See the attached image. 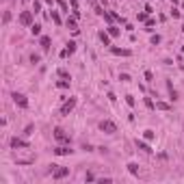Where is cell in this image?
I'll return each mask as SVG.
<instances>
[{
  "mask_svg": "<svg viewBox=\"0 0 184 184\" xmlns=\"http://www.w3.org/2000/svg\"><path fill=\"white\" fill-rule=\"evenodd\" d=\"M158 44H160V37L154 35V37H152V46H158Z\"/></svg>",
  "mask_w": 184,
  "mask_h": 184,
  "instance_id": "26",
  "label": "cell"
},
{
  "mask_svg": "<svg viewBox=\"0 0 184 184\" xmlns=\"http://www.w3.org/2000/svg\"><path fill=\"white\" fill-rule=\"evenodd\" d=\"M50 17H52V22H54L56 26H61V17H59V13H56V11H52V15H50Z\"/></svg>",
  "mask_w": 184,
  "mask_h": 184,
  "instance_id": "18",
  "label": "cell"
},
{
  "mask_svg": "<svg viewBox=\"0 0 184 184\" xmlns=\"http://www.w3.org/2000/svg\"><path fill=\"white\" fill-rule=\"evenodd\" d=\"M54 139L61 141V143H69V134H67L63 128H54Z\"/></svg>",
  "mask_w": 184,
  "mask_h": 184,
  "instance_id": "5",
  "label": "cell"
},
{
  "mask_svg": "<svg viewBox=\"0 0 184 184\" xmlns=\"http://www.w3.org/2000/svg\"><path fill=\"white\" fill-rule=\"evenodd\" d=\"M167 89H169V97H171V100H178V93H176V89L171 87V83H167Z\"/></svg>",
  "mask_w": 184,
  "mask_h": 184,
  "instance_id": "16",
  "label": "cell"
},
{
  "mask_svg": "<svg viewBox=\"0 0 184 184\" xmlns=\"http://www.w3.org/2000/svg\"><path fill=\"white\" fill-rule=\"evenodd\" d=\"M69 4H72L74 9H78V0H69Z\"/></svg>",
  "mask_w": 184,
  "mask_h": 184,
  "instance_id": "33",
  "label": "cell"
},
{
  "mask_svg": "<svg viewBox=\"0 0 184 184\" xmlns=\"http://www.w3.org/2000/svg\"><path fill=\"white\" fill-rule=\"evenodd\" d=\"M145 20H147V11L145 13H139V22H145Z\"/></svg>",
  "mask_w": 184,
  "mask_h": 184,
  "instance_id": "28",
  "label": "cell"
},
{
  "mask_svg": "<svg viewBox=\"0 0 184 184\" xmlns=\"http://www.w3.org/2000/svg\"><path fill=\"white\" fill-rule=\"evenodd\" d=\"M182 52H184V44H182Z\"/></svg>",
  "mask_w": 184,
  "mask_h": 184,
  "instance_id": "35",
  "label": "cell"
},
{
  "mask_svg": "<svg viewBox=\"0 0 184 184\" xmlns=\"http://www.w3.org/2000/svg\"><path fill=\"white\" fill-rule=\"evenodd\" d=\"M39 11H41V2L35 0V2H33V13H39Z\"/></svg>",
  "mask_w": 184,
  "mask_h": 184,
  "instance_id": "20",
  "label": "cell"
},
{
  "mask_svg": "<svg viewBox=\"0 0 184 184\" xmlns=\"http://www.w3.org/2000/svg\"><path fill=\"white\" fill-rule=\"evenodd\" d=\"M126 102H128V106H134V97L132 95H126Z\"/></svg>",
  "mask_w": 184,
  "mask_h": 184,
  "instance_id": "27",
  "label": "cell"
},
{
  "mask_svg": "<svg viewBox=\"0 0 184 184\" xmlns=\"http://www.w3.org/2000/svg\"><path fill=\"white\" fill-rule=\"evenodd\" d=\"M56 87H59V89H67V87H69V80H59Z\"/></svg>",
  "mask_w": 184,
  "mask_h": 184,
  "instance_id": "21",
  "label": "cell"
},
{
  "mask_svg": "<svg viewBox=\"0 0 184 184\" xmlns=\"http://www.w3.org/2000/svg\"><path fill=\"white\" fill-rule=\"evenodd\" d=\"M39 46L44 48V50H50V37H41L39 39Z\"/></svg>",
  "mask_w": 184,
  "mask_h": 184,
  "instance_id": "13",
  "label": "cell"
},
{
  "mask_svg": "<svg viewBox=\"0 0 184 184\" xmlns=\"http://www.w3.org/2000/svg\"><path fill=\"white\" fill-rule=\"evenodd\" d=\"M182 33H184V26H182Z\"/></svg>",
  "mask_w": 184,
  "mask_h": 184,
  "instance_id": "36",
  "label": "cell"
},
{
  "mask_svg": "<svg viewBox=\"0 0 184 184\" xmlns=\"http://www.w3.org/2000/svg\"><path fill=\"white\" fill-rule=\"evenodd\" d=\"M85 178H87V182H93V180H95V176H93V173H87Z\"/></svg>",
  "mask_w": 184,
  "mask_h": 184,
  "instance_id": "32",
  "label": "cell"
},
{
  "mask_svg": "<svg viewBox=\"0 0 184 184\" xmlns=\"http://www.w3.org/2000/svg\"><path fill=\"white\" fill-rule=\"evenodd\" d=\"M100 41H102L104 46H111V35H108V31H100Z\"/></svg>",
  "mask_w": 184,
  "mask_h": 184,
  "instance_id": "10",
  "label": "cell"
},
{
  "mask_svg": "<svg viewBox=\"0 0 184 184\" xmlns=\"http://www.w3.org/2000/svg\"><path fill=\"white\" fill-rule=\"evenodd\" d=\"M13 102H15L20 108H26V106H28V100H26V95H22V93H13Z\"/></svg>",
  "mask_w": 184,
  "mask_h": 184,
  "instance_id": "6",
  "label": "cell"
},
{
  "mask_svg": "<svg viewBox=\"0 0 184 184\" xmlns=\"http://www.w3.org/2000/svg\"><path fill=\"white\" fill-rule=\"evenodd\" d=\"M65 176H69V167H59V169L52 173V180H63Z\"/></svg>",
  "mask_w": 184,
  "mask_h": 184,
  "instance_id": "7",
  "label": "cell"
},
{
  "mask_svg": "<svg viewBox=\"0 0 184 184\" xmlns=\"http://www.w3.org/2000/svg\"><path fill=\"white\" fill-rule=\"evenodd\" d=\"M20 24H22V26H33V11L20 13Z\"/></svg>",
  "mask_w": 184,
  "mask_h": 184,
  "instance_id": "2",
  "label": "cell"
},
{
  "mask_svg": "<svg viewBox=\"0 0 184 184\" xmlns=\"http://www.w3.org/2000/svg\"><path fill=\"white\" fill-rule=\"evenodd\" d=\"M171 2H173V4H178V0H171Z\"/></svg>",
  "mask_w": 184,
  "mask_h": 184,
  "instance_id": "34",
  "label": "cell"
},
{
  "mask_svg": "<svg viewBox=\"0 0 184 184\" xmlns=\"http://www.w3.org/2000/svg\"><path fill=\"white\" fill-rule=\"evenodd\" d=\"M72 152H74V149H69V147H65V145H56V147H54V154H56V156H69Z\"/></svg>",
  "mask_w": 184,
  "mask_h": 184,
  "instance_id": "8",
  "label": "cell"
},
{
  "mask_svg": "<svg viewBox=\"0 0 184 184\" xmlns=\"http://www.w3.org/2000/svg\"><path fill=\"white\" fill-rule=\"evenodd\" d=\"M128 171H130L132 176H139V165L137 163H130V165H128Z\"/></svg>",
  "mask_w": 184,
  "mask_h": 184,
  "instance_id": "14",
  "label": "cell"
},
{
  "mask_svg": "<svg viewBox=\"0 0 184 184\" xmlns=\"http://www.w3.org/2000/svg\"><path fill=\"white\" fill-rule=\"evenodd\" d=\"M65 50H67V52H69V54H72V52H74V50H76V44H74V41H69V44H67V48H65Z\"/></svg>",
  "mask_w": 184,
  "mask_h": 184,
  "instance_id": "24",
  "label": "cell"
},
{
  "mask_svg": "<svg viewBox=\"0 0 184 184\" xmlns=\"http://www.w3.org/2000/svg\"><path fill=\"white\" fill-rule=\"evenodd\" d=\"M59 76H61V78H67L69 74H67V69H59Z\"/></svg>",
  "mask_w": 184,
  "mask_h": 184,
  "instance_id": "29",
  "label": "cell"
},
{
  "mask_svg": "<svg viewBox=\"0 0 184 184\" xmlns=\"http://www.w3.org/2000/svg\"><path fill=\"white\" fill-rule=\"evenodd\" d=\"M31 33H33L35 37H39V35H41V26H39V24H33V26H31Z\"/></svg>",
  "mask_w": 184,
  "mask_h": 184,
  "instance_id": "15",
  "label": "cell"
},
{
  "mask_svg": "<svg viewBox=\"0 0 184 184\" xmlns=\"http://www.w3.org/2000/svg\"><path fill=\"white\" fill-rule=\"evenodd\" d=\"M74 106H76V97H69V100L63 104V108H61V115H69V113L74 111Z\"/></svg>",
  "mask_w": 184,
  "mask_h": 184,
  "instance_id": "4",
  "label": "cell"
},
{
  "mask_svg": "<svg viewBox=\"0 0 184 184\" xmlns=\"http://www.w3.org/2000/svg\"><path fill=\"white\" fill-rule=\"evenodd\" d=\"M145 106H147V108H156V104L152 102V97H145Z\"/></svg>",
  "mask_w": 184,
  "mask_h": 184,
  "instance_id": "23",
  "label": "cell"
},
{
  "mask_svg": "<svg viewBox=\"0 0 184 184\" xmlns=\"http://www.w3.org/2000/svg\"><path fill=\"white\" fill-rule=\"evenodd\" d=\"M180 15H182V13H180V11H178V9H176V7H173V9H171V17H176V20H178V17H180Z\"/></svg>",
  "mask_w": 184,
  "mask_h": 184,
  "instance_id": "25",
  "label": "cell"
},
{
  "mask_svg": "<svg viewBox=\"0 0 184 184\" xmlns=\"http://www.w3.org/2000/svg\"><path fill=\"white\" fill-rule=\"evenodd\" d=\"M143 137L147 139V141H154V137H156V134H154V130H145V132H143Z\"/></svg>",
  "mask_w": 184,
  "mask_h": 184,
  "instance_id": "19",
  "label": "cell"
},
{
  "mask_svg": "<svg viewBox=\"0 0 184 184\" xmlns=\"http://www.w3.org/2000/svg\"><path fill=\"white\" fill-rule=\"evenodd\" d=\"M156 108H158V111H169L171 106H169L167 102H156Z\"/></svg>",
  "mask_w": 184,
  "mask_h": 184,
  "instance_id": "17",
  "label": "cell"
},
{
  "mask_svg": "<svg viewBox=\"0 0 184 184\" xmlns=\"http://www.w3.org/2000/svg\"><path fill=\"white\" fill-rule=\"evenodd\" d=\"M137 149H141V152H145V154H152V147H149L147 143L139 141V139H137Z\"/></svg>",
  "mask_w": 184,
  "mask_h": 184,
  "instance_id": "11",
  "label": "cell"
},
{
  "mask_svg": "<svg viewBox=\"0 0 184 184\" xmlns=\"http://www.w3.org/2000/svg\"><path fill=\"white\" fill-rule=\"evenodd\" d=\"M67 26L74 28V31H78V28H76V17H69V20H67Z\"/></svg>",
  "mask_w": 184,
  "mask_h": 184,
  "instance_id": "22",
  "label": "cell"
},
{
  "mask_svg": "<svg viewBox=\"0 0 184 184\" xmlns=\"http://www.w3.org/2000/svg\"><path fill=\"white\" fill-rule=\"evenodd\" d=\"M145 80H149V83H152V80H154V74H152V72H145Z\"/></svg>",
  "mask_w": 184,
  "mask_h": 184,
  "instance_id": "30",
  "label": "cell"
},
{
  "mask_svg": "<svg viewBox=\"0 0 184 184\" xmlns=\"http://www.w3.org/2000/svg\"><path fill=\"white\" fill-rule=\"evenodd\" d=\"M100 130H102V132H106V134H113V132H117V126H115V121L104 119V121L100 124Z\"/></svg>",
  "mask_w": 184,
  "mask_h": 184,
  "instance_id": "1",
  "label": "cell"
},
{
  "mask_svg": "<svg viewBox=\"0 0 184 184\" xmlns=\"http://www.w3.org/2000/svg\"><path fill=\"white\" fill-rule=\"evenodd\" d=\"M111 52L115 56H130V50H126V48H111Z\"/></svg>",
  "mask_w": 184,
  "mask_h": 184,
  "instance_id": "9",
  "label": "cell"
},
{
  "mask_svg": "<svg viewBox=\"0 0 184 184\" xmlns=\"http://www.w3.org/2000/svg\"><path fill=\"white\" fill-rule=\"evenodd\" d=\"M106 31H108V35H111V37H119V33H121V31H119L117 26H108Z\"/></svg>",
  "mask_w": 184,
  "mask_h": 184,
  "instance_id": "12",
  "label": "cell"
},
{
  "mask_svg": "<svg viewBox=\"0 0 184 184\" xmlns=\"http://www.w3.org/2000/svg\"><path fill=\"white\" fill-rule=\"evenodd\" d=\"M31 145L26 143V141H22V139H17V137H13L11 139V149H28Z\"/></svg>",
  "mask_w": 184,
  "mask_h": 184,
  "instance_id": "3",
  "label": "cell"
},
{
  "mask_svg": "<svg viewBox=\"0 0 184 184\" xmlns=\"http://www.w3.org/2000/svg\"><path fill=\"white\" fill-rule=\"evenodd\" d=\"M119 80H121V83H128V80H130V76H128V74H121V76H119Z\"/></svg>",
  "mask_w": 184,
  "mask_h": 184,
  "instance_id": "31",
  "label": "cell"
}]
</instances>
